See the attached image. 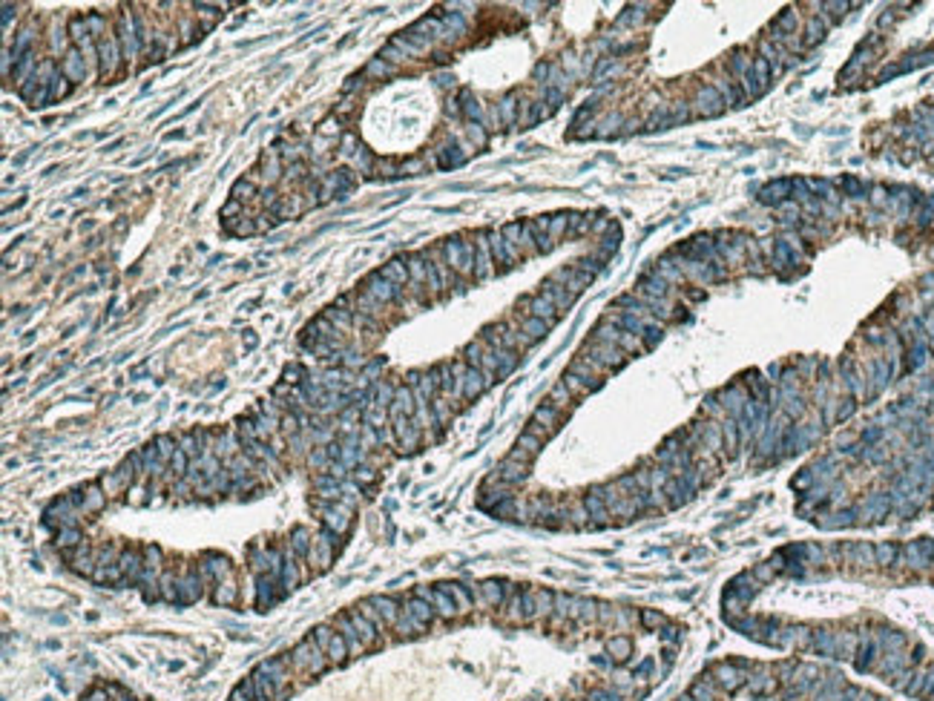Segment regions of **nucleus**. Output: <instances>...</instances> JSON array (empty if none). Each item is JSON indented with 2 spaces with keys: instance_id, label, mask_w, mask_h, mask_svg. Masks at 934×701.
<instances>
[{
  "instance_id": "nucleus-32",
  "label": "nucleus",
  "mask_w": 934,
  "mask_h": 701,
  "mask_svg": "<svg viewBox=\"0 0 934 701\" xmlns=\"http://www.w3.org/2000/svg\"><path fill=\"white\" fill-rule=\"evenodd\" d=\"M101 488H104V492L109 495V497H118V495H124V492H130V483H127L121 475H118V471H107V475H101Z\"/></svg>"
},
{
  "instance_id": "nucleus-40",
  "label": "nucleus",
  "mask_w": 934,
  "mask_h": 701,
  "mask_svg": "<svg viewBox=\"0 0 934 701\" xmlns=\"http://www.w3.org/2000/svg\"><path fill=\"white\" fill-rule=\"evenodd\" d=\"M84 18H87V26H89V35H92L95 41H101L104 35H109L107 18H104L101 12H89V14H84Z\"/></svg>"
},
{
  "instance_id": "nucleus-48",
  "label": "nucleus",
  "mask_w": 934,
  "mask_h": 701,
  "mask_svg": "<svg viewBox=\"0 0 934 701\" xmlns=\"http://www.w3.org/2000/svg\"><path fill=\"white\" fill-rule=\"evenodd\" d=\"M348 471H351V468H348L343 460H334V463L328 466V475H331V477H336L340 483H345V480H348Z\"/></svg>"
},
{
  "instance_id": "nucleus-6",
  "label": "nucleus",
  "mask_w": 934,
  "mask_h": 701,
  "mask_svg": "<svg viewBox=\"0 0 934 701\" xmlns=\"http://www.w3.org/2000/svg\"><path fill=\"white\" fill-rule=\"evenodd\" d=\"M362 293L374 296V299H377L380 305H385V308L394 305V302H402V288H397V285L389 282V279H382L380 270L368 273L365 279H362Z\"/></svg>"
},
{
  "instance_id": "nucleus-11",
  "label": "nucleus",
  "mask_w": 934,
  "mask_h": 701,
  "mask_svg": "<svg viewBox=\"0 0 934 701\" xmlns=\"http://www.w3.org/2000/svg\"><path fill=\"white\" fill-rule=\"evenodd\" d=\"M334 629H336V632H340L343 638H345V644H348V653H351V656H362V653H365V644H362V638L357 635V627H354V621H351V615H348V612H343V615H336V618H334Z\"/></svg>"
},
{
  "instance_id": "nucleus-30",
  "label": "nucleus",
  "mask_w": 934,
  "mask_h": 701,
  "mask_svg": "<svg viewBox=\"0 0 934 701\" xmlns=\"http://www.w3.org/2000/svg\"><path fill=\"white\" fill-rule=\"evenodd\" d=\"M80 541H84V532H80V526H63V529L55 532V546L63 549V552H67V549H78Z\"/></svg>"
},
{
  "instance_id": "nucleus-22",
  "label": "nucleus",
  "mask_w": 934,
  "mask_h": 701,
  "mask_svg": "<svg viewBox=\"0 0 934 701\" xmlns=\"http://www.w3.org/2000/svg\"><path fill=\"white\" fill-rule=\"evenodd\" d=\"M380 276H382V279H389V282H394L397 288H402V285L411 282V279H409V265H406V259H391V262H385V265L380 268Z\"/></svg>"
},
{
  "instance_id": "nucleus-33",
  "label": "nucleus",
  "mask_w": 934,
  "mask_h": 701,
  "mask_svg": "<svg viewBox=\"0 0 934 701\" xmlns=\"http://www.w3.org/2000/svg\"><path fill=\"white\" fill-rule=\"evenodd\" d=\"M221 222H224V230L233 233V236H250V233H256V222L248 213H241L236 219H221Z\"/></svg>"
},
{
  "instance_id": "nucleus-19",
  "label": "nucleus",
  "mask_w": 934,
  "mask_h": 701,
  "mask_svg": "<svg viewBox=\"0 0 934 701\" xmlns=\"http://www.w3.org/2000/svg\"><path fill=\"white\" fill-rule=\"evenodd\" d=\"M546 405H552L555 411H561L563 417H567V414L572 411V405H575V397L569 394V388L558 380V382L550 388V394H546Z\"/></svg>"
},
{
  "instance_id": "nucleus-50",
  "label": "nucleus",
  "mask_w": 934,
  "mask_h": 701,
  "mask_svg": "<svg viewBox=\"0 0 934 701\" xmlns=\"http://www.w3.org/2000/svg\"><path fill=\"white\" fill-rule=\"evenodd\" d=\"M12 12H14V14H18V6H12V3H3V32H9V26H12Z\"/></svg>"
},
{
  "instance_id": "nucleus-35",
  "label": "nucleus",
  "mask_w": 934,
  "mask_h": 701,
  "mask_svg": "<svg viewBox=\"0 0 934 701\" xmlns=\"http://www.w3.org/2000/svg\"><path fill=\"white\" fill-rule=\"evenodd\" d=\"M155 446H158V457H161V463L170 466L173 454L179 451V440H175L173 434H158V437H155Z\"/></svg>"
},
{
  "instance_id": "nucleus-13",
  "label": "nucleus",
  "mask_w": 934,
  "mask_h": 701,
  "mask_svg": "<svg viewBox=\"0 0 934 701\" xmlns=\"http://www.w3.org/2000/svg\"><path fill=\"white\" fill-rule=\"evenodd\" d=\"M107 500H109V495L101 488V483H89V486H84V492H80V512L98 515L107 506Z\"/></svg>"
},
{
  "instance_id": "nucleus-17",
  "label": "nucleus",
  "mask_w": 934,
  "mask_h": 701,
  "mask_svg": "<svg viewBox=\"0 0 934 701\" xmlns=\"http://www.w3.org/2000/svg\"><path fill=\"white\" fill-rule=\"evenodd\" d=\"M492 382L486 380V374H483L480 368H466V377H463V400H477L483 391H486Z\"/></svg>"
},
{
  "instance_id": "nucleus-14",
  "label": "nucleus",
  "mask_w": 934,
  "mask_h": 701,
  "mask_svg": "<svg viewBox=\"0 0 934 701\" xmlns=\"http://www.w3.org/2000/svg\"><path fill=\"white\" fill-rule=\"evenodd\" d=\"M550 328H552V325H550V322H543V319H535V316H523V319H521V325H518V334H521V342H523V348H529V345H535V342H538V339H543L546 334H550Z\"/></svg>"
},
{
  "instance_id": "nucleus-7",
  "label": "nucleus",
  "mask_w": 934,
  "mask_h": 701,
  "mask_svg": "<svg viewBox=\"0 0 934 701\" xmlns=\"http://www.w3.org/2000/svg\"><path fill=\"white\" fill-rule=\"evenodd\" d=\"M58 69H61V75L67 78V80H72V87H75V84H84V80L89 78V67H87V61H84V55H80L78 46H72L69 52L61 58Z\"/></svg>"
},
{
  "instance_id": "nucleus-1",
  "label": "nucleus",
  "mask_w": 934,
  "mask_h": 701,
  "mask_svg": "<svg viewBox=\"0 0 934 701\" xmlns=\"http://www.w3.org/2000/svg\"><path fill=\"white\" fill-rule=\"evenodd\" d=\"M673 701H831V693H823V676L799 661L733 656L707 664Z\"/></svg>"
},
{
  "instance_id": "nucleus-26",
  "label": "nucleus",
  "mask_w": 934,
  "mask_h": 701,
  "mask_svg": "<svg viewBox=\"0 0 934 701\" xmlns=\"http://www.w3.org/2000/svg\"><path fill=\"white\" fill-rule=\"evenodd\" d=\"M406 265H409V279H411V285L423 288V285L428 282V259H426V253H420V256H409Z\"/></svg>"
},
{
  "instance_id": "nucleus-10",
  "label": "nucleus",
  "mask_w": 934,
  "mask_h": 701,
  "mask_svg": "<svg viewBox=\"0 0 934 701\" xmlns=\"http://www.w3.org/2000/svg\"><path fill=\"white\" fill-rule=\"evenodd\" d=\"M523 316H535V319H543V322L555 325L558 316H561V311H558V308H555L550 299L543 296V293H538V296L523 299ZM523 316H521V319H523Z\"/></svg>"
},
{
  "instance_id": "nucleus-49",
  "label": "nucleus",
  "mask_w": 934,
  "mask_h": 701,
  "mask_svg": "<svg viewBox=\"0 0 934 701\" xmlns=\"http://www.w3.org/2000/svg\"><path fill=\"white\" fill-rule=\"evenodd\" d=\"M144 495H147V492H144V488L135 483V486L130 488V492H127V500H130L133 506H144V503H147V497H144Z\"/></svg>"
},
{
  "instance_id": "nucleus-46",
  "label": "nucleus",
  "mask_w": 934,
  "mask_h": 701,
  "mask_svg": "<svg viewBox=\"0 0 934 701\" xmlns=\"http://www.w3.org/2000/svg\"><path fill=\"white\" fill-rule=\"evenodd\" d=\"M144 566L147 569H161V549L158 546H144Z\"/></svg>"
},
{
  "instance_id": "nucleus-15",
  "label": "nucleus",
  "mask_w": 934,
  "mask_h": 701,
  "mask_svg": "<svg viewBox=\"0 0 934 701\" xmlns=\"http://www.w3.org/2000/svg\"><path fill=\"white\" fill-rule=\"evenodd\" d=\"M541 293H543V296H546V299H550V302L558 308L561 314H563V311H569V308H572V302H575V293H569L567 288H563L561 282H555V279H546V282L541 285Z\"/></svg>"
},
{
  "instance_id": "nucleus-25",
  "label": "nucleus",
  "mask_w": 934,
  "mask_h": 701,
  "mask_svg": "<svg viewBox=\"0 0 934 701\" xmlns=\"http://www.w3.org/2000/svg\"><path fill=\"white\" fill-rule=\"evenodd\" d=\"M322 316H325L340 334H351V328H354V311H345V308L331 305V308H325V314H322Z\"/></svg>"
},
{
  "instance_id": "nucleus-18",
  "label": "nucleus",
  "mask_w": 934,
  "mask_h": 701,
  "mask_svg": "<svg viewBox=\"0 0 934 701\" xmlns=\"http://www.w3.org/2000/svg\"><path fill=\"white\" fill-rule=\"evenodd\" d=\"M202 566H207V572H210L213 575V581L219 583V581H224V578H233V563H230V558H224V555H216V552H207V555H202V561H199Z\"/></svg>"
},
{
  "instance_id": "nucleus-28",
  "label": "nucleus",
  "mask_w": 934,
  "mask_h": 701,
  "mask_svg": "<svg viewBox=\"0 0 934 701\" xmlns=\"http://www.w3.org/2000/svg\"><path fill=\"white\" fill-rule=\"evenodd\" d=\"M158 586H161V601H167V604H179V575L170 572V569H164L158 578Z\"/></svg>"
},
{
  "instance_id": "nucleus-36",
  "label": "nucleus",
  "mask_w": 934,
  "mask_h": 701,
  "mask_svg": "<svg viewBox=\"0 0 934 701\" xmlns=\"http://www.w3.org/2000/svg\"><path fill=\"white\" fill-rule=\"evenodd\" d=\"M394 72H397V67H391V63H389V61H382L380 55L368 61V63H365V69H362V75H365V78H389V75H394Z\"/></svg>"
},
{
  "instance_id": "nucleus-47",
  "label": "nucleus",
  "mask_w": 934,
  "mask_h": 701,
  "mask_svg": "<svg viewBox=\"0 0 934 701\" xmlns=\"http://www.w3.org/2000/svg\"><path fill=\"white\" fill-rule=\"evenodd\" d=\"M241 213H245V204L236 202V199H230L228 204L221 207V219H236V216H241Z\"/></svg>"
},
{
  "instance_id": "nucleus-9",
  "label": "nucleus",
  "mask_w": 934,
  "mask_h": 701,
  "mask_svg": "<svg viewBox=\"0 0 934 701\" xmlns=\"http://www.w3.org/2000/svg\"><path fill=\"white\" fill-rule=\"evenodd\" d=\"M495 259H492V250H489V236L480 233L477 241H475V276L477 279H492L495 276Z\"/></svg>"
},
{
  "instance_id": "nucleus-37",
  "label": "nucleus",
  "mask_w": 934,
  "mask_h": 701,
  "mask_svg": "<svg viewBox=\"0 0 934 701\" xmlns=\"http://www.w3.org/2000/svg\"><path fill=\"white\" fill-rule=\"evenodd\" d=\"M67 29H69V41H72V46H80L84 41L92 38V35H89V26H87V18H72V21L67 23Z\"/></svg>"
},
{
  "instance_id": "nucleus-38",
  "label": "nucleus",
  "mask_w": 934,
  "mask_h": 701,
  "mask_svg": "<svg viewBox=\"0 0 934 701\" xmlns=\"http://www.w3.org/2000/svg\"><path fill=\"white\" fill-rule=\"evenodd\" d=\"M365 365H368V356H365L362 351H354V348H345V351H343V368H345V371L360 374Z\"/></svg>"
},
{
  "instance_id": "nucleus-23",
  "label": "nucleus",
  "mask_w": 934,
  "mask_h": 701,
  "mask_svg": "<svg viewBox=\"0 0 934 701\" xmlns=\"http://www.w3.org/2000/svg\"><path fill=\"white\" fill-rule=\"evenodd\" d=\"M279 583H282L285 592H294L296 586H299V558H294L291 552H285V563H282Z\"/></svg>"
},
{
  "instance_id": "nucleus-45",
  "label": "nucleus",
  "mask_w": 934,
  "mask_h": 701,
  "mask_svg": "<svg viewBox=\"0 0 934 701\" xmlns=\"http://www.w3.org/2000/svg\"><path fill=\"white\" fill-rule=\"evenodd\" d=\"M362 449H365V451L380 449V431L371 429V426H365V422H362Z\"/></svg>"
},
{
  "instance_id": "nucleus-21",
  "label": "nucleus",
  "mask_w": 934,
  "mask_h": 701,
  "mask_svg": "<svg viewBox=\"0 0 934 701\" xmlns=\"http://www.w3.org/2000/svg\"><path fill=\"white\" fill-rule=\"evenodd\" d=\"M141 454H144V475H141V480H144V477H161V475H164V471H167V466L161 463V457H158V446H155V440H153V443H147V446H144V449H141Z\"/></svg>"
},
{
  "instance_id": "nucleus-24",
  "label": "nucleus",
  "mask_w": 934,
  "mask_h": 701,
  "mask_svg": "<svg viewBox=\"0 0 934 701\" xmlns=\"http://www.w3.org/2000/svg\"><path fill=\"white\" fill-rule=\"evenodd\" d=\"M236 601H239V586H236V581H233V578L219 581L216 590H213V604H216V607H233Z\"/></svg>"
},
{
  "instance_id": "nucleus-3",
  "label": "nucleus",
  "mask_w": 934,
  "mask_h": 701,
  "mask_svg": "<svg viewBox=\"0 0 934 701\" xmlns=\"http://www.w3.org/2000/svg\"><path fill=\"white\" fill-rule=\"evenodd\" d=\"M443 256L448 268H452L457 276H472L475 273V244L463 241V239H446L443 244Z\"/></svg>"
},
{
  "instance_id": "nucleus-12",
  "label": "nucleus",
  "mask_w": 934,
  "mask_h": 701,
  "mask_svg": "<svg viewBox=\"0 0 934 701\" xmlns=\"http://www.w3.org/2000/svg\"><path fill=\"white\" fill-rule=\"evenodd\" d=\"M314 549V532L308 526H296L291 529V537H287V552L299 561H308V552Z\"/></svg>"
},
{
  "instance_id": "nucleus-2",
  "label": "nucleus",
  "mask_w": 934,
  "mask_h": 701,
  "mask_svg": "<svg viewBox=\"0 0 934 701\" xmlns=\"http://www.w3.org/2000/svg\"><path fill=\"white\" fill-rule=\"evenodd\" d=\"M291 667L294 673H302V676H322L331 667L325 649H322L311 635H305V638L291 649Z\"/></svg>"
},
{
  "instance_id": "nucleus-5",
  "label": "nucleus",
  "mask_w": 934,
  "mask_h": 701,
  "mask_svg": "<svg viewBox=\"0 0 934 701\" xmlns=\"http://www.w3.org/2000/svg\"><path fill=\"white\" fill-rule=\"evenodd\" d=\"M98 58H101V67H98L101 78H104V80L116 78L118 63H121V58H124V49H121L118 32H109V35H104V38L98 41Z\"/></svg>"
},
{
  "instance_id": "nucleus-44",
  "label": "nucleus",
  "mask_w": 934,
  "mask_h": 701,
  "mask_svg": "<svg viewBox=\"0 0 934 701\" xmlns=\"http://www.w3.org/2000/svg\"><path fill=\"white\" fill-rule=\"evenodd\" d=\"M377 480V468L374 466H368V463H362V466H357V468H354V483H374Z\"/></svg>"
},
{
  "instance_id": "nucleus-27",
  "label": "nucleus",
  "mask_w": 934,
  "mask_h": 701,
  "mask_svg": "<svg viewBox=\"0 0 934 701\" xmlns=\"http://www.w3.org/2000/svg\"><path fill=\"white\" fill-rule=\"evenodd\" d=\"M486 236H489V250H492V259H495V265H497V268H509V265H512V259H509V250H506V241H503V233H497V230H489Z\"/></svg>"
},
{
  "instance_id": "nucleus-31",
  "label": "nucleus",
  "mask_w": 934,
  "mask_h": 701,
  "mask_svg": "<svg viewBox=\"0 0 934 701\" xmlns=\"http://www.w3.org/2000/svg\"><path fill=\"white\" fill-rule=\"evenodd\" d=\"M382 311H385V305H380L374 296H368V293H357V311H354V314H362V316H371V319H377V322H382Z\"/></svg>"
},
{
  "instance_id": "nucleus-34",
  "label": "nucleus",
  "mask_w": 934,
  "mask_h": 701,
  "mask_svg": "<svg viewBox=\"0 0 934 701\" xmlns=\"http://www.w3.org/2000/svg\"><path fill=\"white\" fill-rule=\"evenodd\" d=\"M256 195H259V187H256L250 178H239V182L230 187V199H236V202H241V204L250 202V199H256Z\"/></svg>"
},
{
  "instance_id": "nucleus-43",
  "label": "nucleus",
  "mask_w": 934,
  "mask_h": 701,
  "mask_svg": "<svg viewBox=\"0 0 934 701\" xmlns=\"http://www.w3.org/2000/svg\"><path fill=\"white\" fill-rule=\"evenodd\" d=\"M305 368L302 365H287L285 368V374H282V382H287V385H291V388H299L305 380Z\"/></svg>"
},
{
  "instance_id": "nucleus-42",
  "label": "nucleus",
  "mask_w": 934,
  "mask_h": 701,
  "mask_svg": "<svg viewBox=\"0 0 934 701\" xmlns=\"http://www.w3.org/2000/svg\"><path fill=\"white\" fill-rule=\"evenodd\" d=\"M69 92H72V80H67V78L58 72V78L52 80V101H63V98H67Z\"/></svg>"
},
{
  "instance_id": "nucleus-20",
  "label": "nucleus",
  "mask_w": 934,
  "mask_h": 701,
  "mask_svg": "<svg viewBox=\"0 0 934 701\" xmlns=\"http://www.w3.org/2000/svg\"><path fill=\"white\" fill-rule=\"evenodd\" d=\"M368 601H371V604L377 607V612L382 615V621H385V627H389V629H394V624H397V618H400V601H394V598H389V595H371V598H368Z\"/></svg>"
},
{
  "instance_id": "nucleus-41",
  "label": "nucleus",
  "mask_w": 934,
  "mask_h": 701,
  "mask_svg": "<svg viewBox=\"0 0 934 701\" xmlns=\"http://www.w3.org/2000/svg\"><path fill=\"white\" fill-rule=\"evenodd\" d=\"M385 368V356H374V360H368V365L360 371V377L368 382V385H374L377 382V374Z\"/></svg>"
},
{
  "instance_id": "nucleus-16",
  "label": "nucleus",
  "mask_w": 934,
  "mask_h": 701,
  "mask_svg": "<svg viewBox=\"0 0 934 701\" xmlns=\"http://www.w3.org/2000/svg\"><path fill=\"white\" fill-rule=\"evenodd\" d=\"M348 615H351V621H354V627H357V635H360V638H362V644H365V649H371V647H377L380 644V629L371 624V621H368V618L357 610V607H351L348 610Z\"/></svg>"
},
{
  "instance_id": "nucleus-8",
  "label": "nucleus",
  "mask_w": 934,
  "mask_h": 701,
  "mask_svg": "<svg viewBox=\"0 0 934 701\" xmlns=\"http://www.w3.org/2000/svg\"><path fill=\"white\" fill-rule=\"evenodd\" d=\"M202 586H204V581H202L196 566L187 569V572H182L179 575V607L196 604V601L202 598Z\"/></svg>"
},
{
  "instance_id": "nucleus-39",
  "label": "nucleus",
  "mask_w": 934,
  "mask_h": 701,
  "mask_svg": "<svg viewBox=\"0 0 934 701\" xmlns=\"http://www.w3.org/2000/svg\"><path fill=\"white\" fill-rule=\"evenodd\" d=\"M308 466H311L314 471H319V475H322V471H328V466H331L328 446H314V449L308 451Z\"/></svg>"
},
{
  "instance_id": "nucleus-29",
  "label": "nucleus",
  "mask_w": 934,
  "mask_h": 701,
  "mask_svg": "<svg viewBox=\"0 0 934 701\" xmlns=\"http://www.w3.org/2000/svg\"><path fill=\"white\" fill-rule=\"evenodd\" d=\"M253 426H256V437H259L262 443H270V440L276 437V431H279V420L259 411V414L253 417Z\"/></svg>"
},
{
  "instance_id": "nucleus-4",
  "label": "nucleus",
  "mask_w": 934,
  "mask_h": 701,
  "mask_svg": "<svg viewBox=\"0 0 934 701\" xmlns=\"http://www.w3.org/2000/svg\"><path fill=\"white\" fill-rule=\"evenodd\" d=\"M316 509H319V515H322V526L331 529L336 537H345V535H348L351 524H354V509H348L345 503H340V500H336V503H328V500H322V497L316 500Z\"/></svg>"
}]
</instances>
